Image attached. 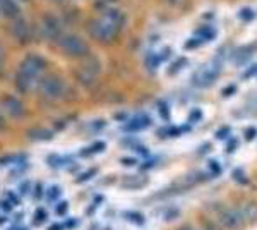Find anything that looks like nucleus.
Segmentation results:
<instances>
[{"label":"nucleus","instance_id":"nucleus-19","mask_svg":"<svg viewBox=\"0 0 257 230\" xmlns=\"http://www.w3.org/2000/svg\"><path fill=\"white\" fill-rule=\"evenodd\" d=\"M168 4H172V6H180L182 2H184V0H167Z\"/></svg>","mask_w":257,"mask_h":230},{"label":"nucleus","instance_id":"nucleus-10","mask_svg":"<svg viewBox=\"0 0 257 230\" xmlns=\"http://www.w3.org/2000/svg\"><path fill=\"white\" fill-rule=\"evenodd\" d=\"M242 213H244L245 225L254 224V222L257 220V204L256 203H247L245 206H242Z\"/></svg>","mask_w":257,"mask_h":230},{"label":"nucleus","instance_id":"nucleus-16","mask_svg":"<svg viewBox=\"0 0 257 230\" xmlns=\"http://www.w3.org/2000/svg\"><path fill=\"white\" fill-rule=\"evenodd\" d=\"M46 218V213H45V210H38V213H36V218L34 220L36 222H43Z\"/></svg>","mask_w":257,"mask_h":230},{"label":"nucleus","instance_id":"nucleus-1","mask_svg":"<svg viewBox=\"0 0 257 230\" xmlns=\"http://www.w3.org/2000/svg\"><path fill=\"white\" fill-rule=\"evenodd\" d=\"M45 67L46 64L43 57H39L36 54L27 55L24 60H22L21 67H19L17 76H15V86H17V90L22 91V93H27L36 82H39V78H41Z\"/></svg>","mask_w":257,"mask_h":230},{"label":"nucleus","instance_id":"nucleus-14","mask_svg":"<svg viewBox=\"0 0 257 230\" xmlns=\"http://www.w3.org/2000/svg\"><path fill=\"white\" fill-rule=\"evenodd\" d=\"M94 174H96V170H94V168H93V170H89V172H88V174H84V176H81V177H79V179H77V180H79V182H84V180H88V179H89V177H93V176H94Z\"/></svg>","mask_w":257,"mask_h":230},{"label":"nucleus","instance_id":"nucleus-12","mask_svg":"<svg viewBox=\"0 0 257 230\" xmlns=\"http://www.w3.org/2000/svg\"><path fill=\"white\" fill-rule=\"evenodd\" d=\"M50 134L45 132V129H34L33 132H31V138H38V140H43V138H48Z\"/></svg>","mask_w":257,"mask_h":230},{"label":"nucleus","instance_id":"nucleus-13","mask_svg":"<svg viewBox=\"0 0 257 230\" xmlns=\"http://www.w3.org/2000/svg\"><path fill=\"white\" fill-rule=\"evenodd\" d=\"M58 196H60V189H58V188H51L50 192H48V200L53 201V200H57Z\"/></svg>","mask_w":257,"mask_h":230},{"label":"nucleus","instance_id":"nucleus-3","mask_svg":"<svg viewBox=\"0 0 257 230\" xmlns=\"http://www.w3.org/2000/svg\"><path fill=\"white\" fill-rule=\"evenodd\" d=\"M60 46L70 57H84L89 52L84 40L81 36H76V34H64L60 38Z\"/></svg>","mask_w":257,"mask_h":230},{"label":"nucleus","instance_id":"nucleus-20","mask_svg":"<svg viewBox=\"0 0 257 230\" xmlns=\"http://www.w3.org/2000/svg\"><path fill=\"white\" fill-rule=\"evenodd\" d=\"M64 227H62V224H57V227H50L48 230H62Z\"/></svg>","mask_w":257,"mask_h":230},{"label":"nucleus","instance_id":"nucleus-18","mask_svg":"<svg viewBox=\"0 0 257 230\" xmlns=\"http://www.w3.org/2000/svg\"><path fill=\"white\" fill-rule=\"evenodd\" d=\"M199 118H201V112H197V110L192 112V120H199Z\"/></svg>","mask_w":257,"mask_h":230},{"label":"nucleus","instance_id":"nucleus-17","mask_svg":"<svg viewBox=\"0 0 257 230\" xmlns=\"http://www.w3.org/2000/svg\"><path fill=\"white\" fill-rule=\"evenodd\" d=\"M27 189H29V182H24V184L21 186V192H27Z\"/></svg>","mask_w":257,"mask_h":230},{"label":"nucleus","instance_id":"nucleus-23","mask_svg":"<svg viewBox=\"0 0 257 230\" xmlns=\"http://www.w3.org/2000/svg\"><path fill=\"white\" fill-rule=\"evenodd\" d=\"M206 230H211V228H206Z\"/></svg>","mask_w":257,"mask_h":230},{"label":"nucleus","instance_id":"nucleus-2","mask_svg":"<svg viewBox=\"0 0 257 230\" xmlns=\"http://www.w3.org/2000/svg\"><path fill=\"white\" fill-rule=\"evenodd\" d=\"M38 88L45 98H48V100H57V98L64 96L67 86L58 76H45L39 79Z\"/></svg>","mask_w":257,"mask_h":230},{"label":"nucleus","instance_id":"nucleus-5","mask_svg":"<svg viewBox=\"0 0 257 230\" xmlns=\"http://www.w3.org/2000/svg\"><path fill=\"white\" fill-rule=\"evenodd\" d=\"M89 30H91V34H93L96 40H100V42H110V40L115 38V34H117L115 33L117 28L112 26L110 22H106L103 18L94 22H91Z\"/></svg>","mask_w":257,"mask_h":230},{"label":"nucleus","instance_id":"nucleus-11","mask_svg":"<svg viewBox=\"0 0 257 230\" xmlns=\"http://www.w3.org/2000/svg\"><path fill=\"white\" fill-rule=\"evenodd\" d=\"M216 78H218V72H216V70H204V72H201V76H199V82L201 84H211Z\"/></svg>","mask_w":257,"mask_h":230},{"label":"nucleus","instance_id":"nucleus-15","mask_svg":"<svg viewBox=\"0 0 257 230\" xmlns=\"http://www.w3.org/2000/svg\"><path fill=\"white\" fill-rule=\"evenodd\" d=\"M67 208H69V204L67 203H60L57 206V215H64V213L67 212Z\"/></svg>","mask_w":257,"mask_h":230},{"label":"nucleus","instance_id":"nucleus-8","mask_svg":"<svg viewBox=\"0 0 257 230\" xmlns=\"http://www.w3.org/2000/svg\"><path fill=\"white\" fill-rule=\"evenodd\" d=\"M0 12L10 19H15L19 16V6L15 0H0Z\"/></svg>","mask_w":257,"mask_h":230},{"label":"nucleus","instance_id":"nucleus-7","mask_svg":"<svg viewBox=\"0 0 257 230\" xmlns=\"http://www.w3.org/2000/svg\"><path fill=\"white\" fill-rule=\"evenodd\" d=\"M43 33L48 38H58V34H60V22H58V19L53 18V16H48V18L43 19Z\"/></svg>","mask_w":257,"mask_h":230},{"label":"nucleus","instance_id":"nucleus-22","mask_svg":"<svg viewBox=\"0 0 257 230\" xmlns=\"http://www.w3.org/2000/svg\"><path fill=\"white\" fill-rule=\"evenodd\" d=\"M2 124H3V120H2V115H0V128H2Z\"/></svg>","mask_w":257,"mask_h":230},{"label":"nucleus","instance_id":"nucleus-21","mask_svg":"<svg viewBox=\"0 0 257 230\" xmlns=\"http://www.w3.org/2000/svg\"><path fill=\"white\" fill-rule=\"evenodd\" d=\"M179 230H196V228H192V227H189V225H187V227H182Z\"/></svg>","mask_w":257,"mask_h":230},{"label":"nucleus","instance_id":"nucleus-4","mask_svg":"<svg viewBox=\"0 0 257 230\" xmlns=\"http://www.w3.org/2000/svg\"><path fill=\"white\" fill-rule=\"evenodd\" d=\"M220 225L227 230H240L245 225L242 208H227L220 213Z\"/></svg>","mask_w":257,"mask_h":230},{"label":"nucleus","instance_id":"nucleus-6","mask_svg":"<svg viewBox=\"0 0 257 230\" xmlns=\"http://www.w3.org/2000/svg\"><path fill=\"white\" fill-rule=\"evenodd\" d=\"M2 108L5 110V114L12 118H19L24 115V105L17 100L15 96H5L2 102Z\"/></svg>","mask_w":257,"mask_h":230},{"label":"nucleus","instance_id":"nucleus-9","mask_svg":"<svg viewBox=\"0 0 257 230\" xmlns=\"http://www.w3.org/2000/svg\"><path fill=\"white\" fill-rule=\"evenodd\" d=\"M103 19H105L106 22H110L112 26H115V28H118L120 24H124V14H122L118 9H113V7H110V9L105 10V14H103Z\"/></svg>","mask_w":257,"mask_h":230}]
</instances>
